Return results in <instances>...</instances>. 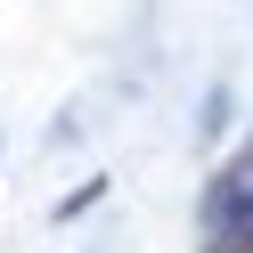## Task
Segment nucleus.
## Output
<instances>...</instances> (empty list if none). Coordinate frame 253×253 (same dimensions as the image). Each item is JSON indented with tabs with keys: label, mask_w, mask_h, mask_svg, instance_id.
<instances>
[{
	"label": "nucleus",
	"mask_w": 253,
	"mask_h": 253,
	"mask_svg": "<svg viewBox=\"0 0 253 253\" xmlns=\"http://www.w3.org/2000/svg\"><path fill=\"white\" fill-rule=\"evenodd\" d=\"M196 253H253V139L204 180L196 204Z\"/></svg>",
	"instance_id": "nucleus-1"
}]
</instances>
